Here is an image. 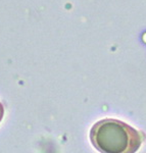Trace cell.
Returning <instances> with one entry per match:
<instances>
[{
	"mask_svg": "<svg viewBox=\"0 0 146 153\" xmlns=\"http://www.w3.org/2000/svg\"><path fill=\"white\" fill-rule=\"evenodd\" d=\"M90 140L101 153H136L145 134L122 120L104 118L92 127Z\"/></svg>",
	"mask_w": 146,
	"mask_h": 153,
	"instance_id": "obj_1",
	"label": "cell"
},
{
	"mask_svg": "<svg viewBox=\"0 0 146 153\" xmlns=\"http://www.w3.org/2000/svg\"><path fill=\"white\" fill-rule=\"evenodd\" d=\"M3 114H4V108H3V105L0 102V122H1L2 117H3Z\"/></svg>",
	"mask_w": 146,
	"mask_h": 153,
	"instance_id": "obj_2",
	"label": "cell"
}]
</instances>
